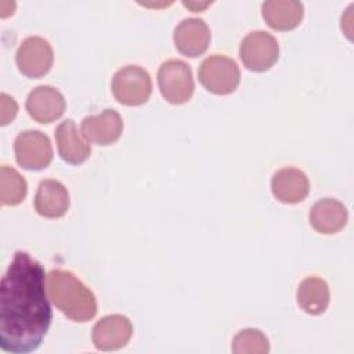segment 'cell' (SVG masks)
<instances>
[{
  "instance_id": "cell-1",
  "label": "cell",
  "mask_w": 354,
  "mask_h": 354,
  "mask_svg": "<svg viewBox=\"0 0 354 354\" xmlns=\"http://www.w3.org/2000/svg\"><path fill=\"white\" fill-rule=\"evenodd\" d=\"M53 313L43 266L18 250L0 282V347L12 354L37 350Z\"/></svg>"
},
{
  "instance_id": "cell-2",
  "label": "cell",
  "mask_w": 354,
  "mask_h": 354,
  "mask_svg": "<svg viewBox=\"0 0 354 354\" xmlns=\"http://www.w3.org/2000/svg\"><path fill=\"white\" fill-rule=\"evenodd\" d=\"M47 293L53 304L72 321L86 322L97 314L94 293L69 271H50L47 275Z\"/></svg>"
},
{
  "instance_id": "cell-3",
  "label": "cell",
  "mask_w": 354,
  "mask_h": 354,
  "mask_svg": "<svg viewBox=\"0 0 354 354\" xmlns=\"http://www.w3.org/2000/svg\"><path fill=\"white\" fill-rule=\"evenodd\" d=\"M198 77L207 91L217 95H227L236 90L241 82V72L234 59L214 54L202 61L198 69Z\"/></svg>"
},
{
  "instance_id": "cell-4",
  "label": "cell",
  "mask_w": 354,
  "mask_h": 354,
  "mask_svg": "<svg viewBox=\"0 0 354 354\" xmlns=\"http://www.w3.org/2000/svg\"><path fill=\"white\" fill-rule=\"evenodd\" d=\"M113 97L126 106H138L148 101L152 93L149 73L137 65L120 68L111 83Z\"/></svg>"
},
{
  "instance_id": "cell-5",
  "label": "cell",
  "mask_w": 354,
  "mask_h": 354,
  "mask_svg": "<svg viewBox=\"0 0 354 354\" xmlns=\"http://www.w3.org/2000/svg\"><path fill=\"white\" fill-rule=\"evenodd\" d=\"M156 77L159 90L167 102L181 105L191 100L195 83L192 71L184 61L169 59L163 62Z\"/></svg>"
},
{
  "instance_id": "cell-6",
  "label": "cell",
  "mask_w": 354,
  "mask_h": 354,
  "mask_svg": "<svg viewBox=\"0 0 354 354\" xmlns=\"http://www.w3.org/2000/svg\"><path fill=\"white\" fill-rule=\"evenodd\" d=\"M279 57V44L277 39L264 32L249 33L239 46V58L243 66L253 72L268 71Z\"/></svg>"
},
{
  "instance_id": "cell-7",
  "label": "cell",
  "mask_w": 354,
  "mask_h": 354,
  "mask_svg": "<svg viewBox=\"0 0 354 354\" xmlns=\"http://www.w3.org/2000/svg\"><path fill=\"white\" fill-rule=\"evenodd\" d=\"M14 153L21 167L43 170L53 160L51 141L40 130H25L14 141Z\"/></svg>"
},
{
  "instance_id": "cell-8",
  "label": "cell",
  "mask_w": 354,
  "mask_h": 354,
  "mask_svg": "<svg viewBox=\"0 0 354 354\" xmlns=\"http://www.w3.org/2000/svg\"><path fill=\"white\" fill-rule=\"evenodd\" d=\"M54 54L51 44L40 36H29L19 44L15 62L22 75L39 79L48 73L53 66Z\"/></svg>"
},
{
  "instance_id": "cell-9",
  "label": "cell",
  "mask_w": 354,
  "mask_h": 354,
  "mask_svg": "<svg viewBox=\"0 0 354 354\" xmlns=\"http://www.w3.org/2000/svg\"><path fill=\"white\" fill-rule=\"evenodd\" d=\"M133 335L130 319L120 314L102 317L95 322L91 330V340L95 348L112 351L124 347Z\"/></svg>"
},
{
  "instance_id": "cell-10",
  "label": "cell",
  "mask_w": 354,
  "mask_h": 354,
  "mask_svg": "<svg viewBox=\"0 0 354 354\" xmlns=\"http://www.w3.org/2000/svg\"><path fill=\"white\" fill-rule=\"evenodd\" d=\"M25 106L33 120L44 124L59 119L65 112L66 102L59 90L43 84L29 93Z\"/></svg>"
},
{
  "instance_id": "cell-11",
  "label": "cell",
  "mask_w": 354,
  "mask_h": 354,
  "mask_svg": "<svg viewBox=\"0 0 354 354\" xmlns=\"http://www.w3.org/2000/svg\"><path fill=\"white\" fill-rule=\"evenodd\" d=\"M83 137L97 145H111L116 142L123 131V120L120 115L112 109L106 108L98 115L86 116L80 124Z\"/></svg>"
},
{
  "instance_id": "cell-12",
  "label": "cell",
  "mask_w": 354,
  "mask_h": 354,
  "mask_svg": "<svg viewBox=\"0 0 354 354\" xmlns=\"http://www.w3.org/2000/svg\"><path fill=\"white\" fill-rule=\"evenodd\" d=\"M176 48L185 57L202 55L210 44V29L201 18H185L176 28L173 33Z\"/></svg>"
},
{
  "instance_id": "cell-13",
  "label": "cell",
  "mask_w": 354,
  "mask_h": 354,
  "mask_svg": "<svg viewBox=\"0 0 354 354\" xmlns=\"http://www.w3.org/2000/svg\"><path fill=\"white\" fill-rule=\"evenodd\" d=\"M271 191L279 202L293 205L306 199L310 191V181L301 170L283 167L272 176Z\"/></svg>"
},
{
  "instance_id": "cell-14",
  "label": "cell",
  "mask_w": 354,
  "mask_h": 354,
  "mask_svg": "<svg viewBox=\"0 0 354 354\" xmlns=\"http://www.w3.org/2000/svg\"><path fill=\"white\" fill-rule=\"evenodd\" d=\"M55 142L61 159L69 165H80L90 156V144L82 137L72 119H66L57 126Z\"/></svg>"
},
{
  "instance_id": "cell-15",
  "label": "cell",
  "mask_w": 354,
  "mask_h": 354,
  "mask_svg": "<svg viewBox=\"0 0 354 354\" xmlns=\"http://www.w3.org/2000/svg\"><path fill=\"white\" fill-rule=\"evenodd\" d=\"M69 209L68 189L57 180L40 181L35 195V210L46 218H59Z\"/></svg>"
},
{
  "instance_id": "cell-16",
  "label": "cell",
  "mask_w": 354,
  "mask_h": 354,
  "mask_svg": "<svg viewBox=\"0 0 354 354\" xmlns=\"http://www.w3.org/2000/svg\"><path fill=\"white\" fill-rule=\"evenodd\" d=\"M348 220L346 206L332 198H324L314 203L310 212L311 227L321 234L330 235L342 231Z\"/></svg>"
},
{
  "instance_id": "cell-17",
  "label": "cell",
  "mask_w": 354,
  "mask_h": 354,
  "mask_svg": "<svg viewBox=\"0 0 354 354\" xmlns=\"http://www.w3.org/2000/svg\"><path fill=\"white\" fill-rule=\"evenodd\" d=\"M261 14L267 25L275 30H292L303 19L304 8L296 0H270L261 6Z\"/></svg>"
},
{
  "instance_id": "cell-18",
  "label": "cell",
  "mask_w": 354,
  "mask_h": 354,
  "mask_svg": "<svg viewBox=\"0 0 354 354\" xmlns=\"http://www.w3.org/2000/svg\"><path fill=\"white\" fill-rule=\"evenodd\" d=\"M299 307L311 315H319L325 313L329 306L330 293L325 279L319 277L304 278L296 292Z\"/></svg>"
},
{
  "instance_id": "cell-19",
  "label": "cell",
  "mask_w": 354,
  "mask_h": 354,
  "mask_svg": "<svg viewBox=\"0 0 354 354\" xmlns=\"http://www.w3.org/2000/svg\"><path fill=\"white\" fill-rule=\"evenodd\" d=\"M28 191V184L25 178L10 166L0 167V199L6 206L19 205Z\"/></svg>"
},
{
  "instance_id": "cell-20",
  "label": "cell",
  "mask_w": 354,
  "mask_h": 354,
  "mask_svg": "<svg viewBox=\"0 0 354 354\" xmlns=\"http://www.w3.org/2000/svg\"><path fill=\"white\" fill-rule=\"evenodd\" d=\"M231 350L234 354H267L270 343L261 330L249 328L235 335Z\"/></svg>"
},
{
  "instance_id": "cell-21",
  "label": "cell",
  "mask_w": 354,
  "mask_h": 354,
  "mask_svg": "<svg viewBox=\"0 0 354 354\" xmlns=\"http://www.w3.org/2000/svg\"><path fill=\"white\" fill-rule=\"evenodd\" d=\"M0 124L6 126L10 122L14 120V118L17 116L18 112V105L14 101L12 97L7 95L6 93H3L0 95Z\"/></svg>"
},
{
  "instance_id": "cell-22",
  "label": "cell",
  "mask_w": 354,
  "mask_h": 354,
  "mask_svg": "<svg viewBox=\"0 0 354 354\" xmlns=\"http://www.w3.org/2000/svg\"><path fill=\"white\" fill-rule=\"evenodd\" d=\"M184 6H185V7H188V8H191L194 12H198V11H201L202 8L207 7V6H209V3L198 4V3H187V1H184Z\"/></svg>"
}]
</instances>
